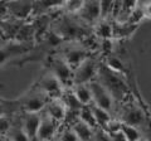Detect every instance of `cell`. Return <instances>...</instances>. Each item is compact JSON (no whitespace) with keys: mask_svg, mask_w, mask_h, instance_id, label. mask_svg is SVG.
<instances>
[{"mask_svg":"<svg viewBox=\"0 0 151 141\" xmlns=\"http://www.w3.org/2000/svg\"><path fill=\"white\" fill-rule=\"evenodd\" d=\"M54 141H79V140L77 139V136L74 135L72 129H70L68 125L67 126L62 125L59 127V131H58V134H57Z\"/></svg>","mask_w":151,"mask_h":141,"instance_id":"21","label":"cell"},{"mask_svg":"<svg viewBox=\"0 0 151 141\" xmlns=\"http://www.w3.org/2000/svg\"><path fill=\"white\" fill-rule=\"evenodd\" d=\"M12 122L13 119L9 116H4V117H0V136L3 135H6V132L9 131L12 126Z\"/></svg>","mask_w":151,"mask_h":141,"instance_id":"25","label":"cell"},{"mask_svg":"<svg viewBox=\"0 0 151 141\" xmlns=\"http://www.w3.org/2000/svg\"><path fill=\"white\" fill-rule=\"evenodd\" d=\"M1 37H3V35H1V30H0V39H1Z\"/></svg>","mask_w":151,"mask_h":141,"instance_id":"31","label":"cell"},{"mask_svg":"<svg viewBox=\"0 0 151 141\" xmlns=\"http://www.w3.org/2000/svg\"><path fill=\"white\" fill-rule=\"evenodd\" d=\"M92 110V114H93V117H94V121H96V125L97 127H101V129H105V126L108 124L113 115L111 112H108L106 110L101 109V107H97V106H89Z\"/></svg>","mask_w":151,"mask_h":141,"instance_id":"17","label":"cell"},{"mask_svg":"<svg viewBox=\"0 0 151 141\" xmlns=\"http://www.w3.org/2000/svg\"><path fill=\"white\" fill-rule=\"evenodd\" d=\"M38 90L40 92H43L44 95L48 97V100L50 98H57L62 96L63 91L65 90L64 86L59 82V79L57 78L52 72H47L39 79V84H38Z\"/></svg>","mask_w":151,"mask_h":141,"instance_id":"6","label":"cell"},{"mask_svg":"<svg viewBox=\"0 0 151 141\" xmlns=\"http://www.w3.org/2000/svg\"><path fill=\"white\" fill-rule=\"evenodd\" d=\"M54 76L59 79V82L63 84L64 88H70L72 87V77H73V70L69 68V65L65 63V60L62 58L60 54H57L52 59L50 63V69Z\"/></svg>","mask_w":151,"mask_h":141,"instance_id":"7","label":"cell"},{"mask_svg":"<svg viewBox=\"0 0 151 141\" xmlns=\"http://www.w3.org/2000/svg\"><path fill=\"white\" fill-rule=\"evenodd\" d=\"M48 102L47 97L43 92L37 90V92L27 96L24 101L20 102V112H28V114H40Z\"/></svg>","mask_w":151,"mask_h":141,"instance_id":"9","label":"cell"},{"mask_svg":"<svg viewBox=\"0 0 151 141\" xmlns=\"http://www.w3.org/2000/svg\"><path fill=\"white\" fill-rule=\"evenodd\" d=\"M100 63L93 55H89L83 62L79 63L73 69L72 77V86L73 84H88L89 82L94 81L98 74Z\"/></svg>","mask_w":151,"mask_h":141,"instance_id":"2","label":"cell"},{"mask_svg":"<svg viewBox=\"0 0 151 141\" xmlns=\"http://www.w3.org/2000/svg\"><path fill=\"white\" fill-rule=\"evenodd\" d=\"M88 86H89L91 95H92V105L101 107V109L112 114L116 110V100L112 96V93L98 79H94V81L89 82Z\"/></svg>","mask_w":151,"mask_h":141,"instance_id":"3","label":"cell"},{"mask_svg":"<svg viewBox=\"0 0 151 141\" xmlns=\"http://www.w3.org/2000/svg\"><path fill=\"white\" fill-rule=\"evenodd\" d=\"M111 139H112V141H126L125 136L122 135L121 131H120V132H116V134L111 135Z\"/></svg>","mask_w":151,"mask_h":141,"instance_id":"28","label":"cell"},{"mask_svg":"<svg viewBox=\"0 0 151 141\" xmlns=\"http://www.w3.org/2000/svg\"><path fill=\"white\" fill-rule=\"evenodd\" d=\"M6 6L9 17L13 19L25 23L33 15V1H8Z\"/></svg>","mask_w":151,"mask_h":141,"instance_id":"10","label":"cell"},{"mask_svg":"<svg viewBox=\"0 0 151 141\" xmlns=\"http://www.w3.org/2000/svg\"><path fill=\"white\" fill-rule=\"evenodd\" d=\"M8 18H9V13H8L6 3L0 1V23L4 22L5 19H8Z\"/></svg>","mask_w":151,"mask_h":141,"instance_id":"26","label":"cell"},{"mask_svg":"<svg viewBox=\"0 0 151 141\" xmlns=\"http://www.w3.org/2000/svg\"><path fill=\"white\" fill-rule=\"evenodd\" d=\"M76 18L91 29L100 20V1H83L81 10Z\"/></svg>","mask_w":151,"mask_h":141,"instance_id":"8","label":"cell"},{"mask_svg":"<svg viewBox=\"0 0 151 141\" xmlns=\"http://www.w3.org/2000/svg\"><path fill=\"white\" fill-rule=\"evenodd\" d=\"M15 119H17V122H12V126H10V129H9V131L6 132V136L12 141H30L29 137H28V136L25 135V132L23 131L20 124H19V115L15 117Z\"/></svg>","mask_w":151,"mask_h":141,"instance_id":"18","label":"cell"},{"mask_svg":"<svg viewBox=\"0 0 151 141\" xmlns=\"http://www.w3.org/2000/svg\"><path fill=\"white\" fill-rule=\"evenodd\" d=\"M92 141H112V139H111V135L108 132H106L103 129L96 127L93 131Z\"/></svg>","mask_w":151,"mask_h":141,"instance_id":"24","label":"cell"},{"mask_svg":"<svg viewBox=\"0 0 151 141\" xmlns=\"http://www.w3.org/2000/svg\"><path fill=\"white\" fill-rule=\"evenodd\" d=\"M91 33L98 40L112 39V20L100 19L91 28Z\"/></svg>","mask_w":151,"mask_h":141,"instance_id":"13","label":"cell"},{"mask_svg":"<svg viewBox=\"0 0 151 141\" xmlns=\"http://www.w3.org/2000/svg\"><path fill=\"white\" fill-rule=\"evenodd\" d=\"M44 111L53 120L59 122L60 125L64 124L65 120H67V116H68V110H67V107H65L64 102L62 101L60 97L48 100V102H47V105L44 107Z\"/></svg>","mask_w":151,"mask_h":141,"instance_id":"12","label":"cell"},{"mask_svg":"<svg viewBox=\"0 0 151 141\" xmlns=\"http://www.w3.org/2000/svg\"><path fill=\"white\" fill-rule=\"evenodd\" d=\"M121 127H122V121H120L117 117L113 116L112 119L108 121V124L105 126V129H103V130H105L106 132H108L110 135H113L116 132H120Z\"/></svg>","mask_w":151,"mask_h":141,"instance_id":"22","label":"cell"},{"mask_svg":"<svg viewBox=\"0 0 151 141\" xmlns=\"http://www.w3.org/2000/svg\"><path fill=\"white\" fill-rule=\"evenodd\" d=\"M70 91L82 107L92 106V95L88 84H73L70 87Z\"/></svg>","mask_w":151,"mask_h":141,"instance_id":"14","label":"cell"},{"mask_svg":"<svg viewBox=\"0 0 151 141\" xmlns=\"http://www.w3.org/2000/svg\"><path fill=\"white\" fill-rule=\"evenodd\" d=\"M0 141H12V140L9 139L6 135H3V136H0Z\"/></svg>","mask_w":151,"mask_h":141,"instance_id":"29","label":"cell"},{"mask_svg":"<svg viewBox=\"0 0 151 141\" xmlns=\"http://www.w3.org/2000/svg\"><path fill=\"white\" fill-rule=\"evenodd\" d=\"M59 122H57L43 110L40 112V121H39V127L37 131V137L35 141H54L60 127Z\"/></svg>","mask_w":151,"mask_h":141,"instance_id":"5","label":"cell"},{"mask_svg":"<svg viewBox=\"0 0 151 141\" xmlns=\"http://www.w3.org/2000/svg\"><path fill=\"white\" fill-rule=\"evenodd\" d=\"M113 1H100V19H110L112 14Z\"/></svg>","mask_w":151,"mask_h":141,"instance_id":"23","label":"cell"},{"mask_svg":"<svg viewBox=\"0 0 151 141\" xmlns=\"http://www.w3.org/2000/svg\"><path fill=\"white\" fill-rule=\"evenodd\" d=\"M62 47L63 49L59 54L62 55V58L65 60V63L69 65V68L72 70L87 57L91 55L79 42H67V43H63Z\"/></svg>","mask_w":151,"mask_h":141,"instance_id":"4","label":"cell"},{"mask_svg":"<svg viewBox=\"0 0 151 141\" xmlns=\"http://www.w3.org/2000/svg\"><path fill=\"white\" fill-rule=\"evenodd\" d=\"M115 117H117L124 124L135 126L142 131L147 124V116H146L145 110L136 102H121L119 114Z\"/></svg>","mask_w":151,"mask_h":141,"instance_id":"1","label":"cell"},{"mask_svg":"<svg viewBox=\"0 0 151 141\" xmlns=\"http://www.w3.org/2000/svg\"><path fill=\"white\" fill-rule=\"evenodd\" d=\"M121 132L125 136L126 141H136L140 137H142V136H146V135H144L142 130L135 127V126H131V125H126V124H124V122H122Z\"/></svg>","mask_w":151,"mask_h":141,"instance_id":"19","label":"cell"},{"mask_svg":"<svg viewBox=\"0 0 151 141\" xmlns=\"http://www.w3.org/2000/svg\"><path fill=\"white\" fill-rule=\"evenodd\" d=\"M136 141H150V139L147 137V136H142V137H140L139 140H136Z\"/></svg>","mask_w":151,"mask_h":141,"instance_id":"30","label":"cell"},{"mask_svg":"<svg viewBox=\"0 0 151 141\" xmlns=\"http://www.w3.org/2000/svg\"><path fill=\"white\" fill-rule=\"evenodd\" d=\"M103 65L108 69L111 70L112 73H116L119 76H125V70H126V67L124 62L120 59V57H117L115 54H111L108 57L105 58V62H103Z\"/></svg>","mask_w":151,"mask_h":141,"instance_id":"16","label":"cell"},{"mask_svg":"<svg viewBox=\"0 0 151 141\" xmlns=\"http://www.w3.org/2000/svg\"><path fill=\"white\" fill-rule=\"evenodd\" d=\"M74 135L77 136V139L79 141H92V136H93V131L94 129L89 127L88 125H86L84 122L79 121V120H74L72 124L68 125Z\"/></svg>","mask_w":151,"mask_h":141,"instance_id":"15","label":"cell"},{"mask_svg":"<svg viewBox=\"0 0 151 141\" xmlns=\"http://www.w3.org/2000/svg\"><path fill=\"white\" fill-rule=\"evenodd\" d=\"M8 57H9V50L0 48V64L5 63L6 59H8Z\"/></svg>","mask_w":151,"mask_h":141,"instance_id":"27","label":"cell"},{"mask_svg":"<svg viewBox=\"0 0 151 141\" xmlns=\"http://www.w3.org/2000/svg\"><path fill=\"white\" fill-rule=\"evenodd\" d=\"M77 120L84 122V124L88 125L89 127H92V129L97 127L96 121H94V117H93V114H92V110H91V107H89V106H84V107H82V109L78 111Z\"/></svg>","mask_w":151,"mask_h":141,"instance_id":"20","label":"cell"},{"mask_svg":"<svg viewBox=\"0 0 151 141\" xmlns=\"http://www.w3.org/2000/svg\"><path fill=\"white\" fill-rule=\"evenodd\" d=\"M40 114H28V112H20L19 114V124H20L23 131L29 137L30 141H35L37 131L39 127Z\"/></svg>","mask_w":151,"mask_h":141,"instance_id":"11","label":"cell"}]
</instances>
